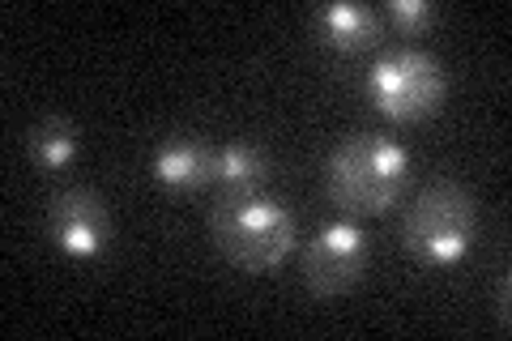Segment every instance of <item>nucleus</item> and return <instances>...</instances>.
<instances>
[{
  "label": "nucleus",
  "instance_id": "obj_8",
  "mask_svg": "<svg viewBox=\"0 0 512 341\" xmlns=\"http://www.w3.org/2000/svg\"><path fill=\"white\" fill-rule=\"evenodd\" d=\"M150 175L167 192H197L214 184V150L201 137H167L150 154Z\"/></svg>",
  "mask_w": 512,
  "mask_h": 341
},
{
  "label": "nucleus",
  "instance_id": "obj_5",
  "mask_svg": "<svg viewBox=\"0 0 512 341\" xmlns=\"http://www.w3.org/2000/svg\"><path fill=\"white\" fill-rule=\"evenodd\" d=\"M367 261H372V239H367V231L350 218H333L320 226L316 239L303 248L299 278L316 299H333L363 282Z\"/></svg>",
  "mask_w": 512,
  "mask_h": 341
},
{
  "label": "nucleus",
  "instance_id": "obj_3",
  "mask_svg": "<svg viewBox=\"0 0 512 341\" xmlns=\"http://www.w3.org/2000/svg\"><path fill=\"white\" fill-rule=\"evenodd\" d=\"M478 239V197L457 184L440 180L423 188L402 218V248L423 269H453L474 252Z\"/></svg>",
  "mask_w": 512,
  "mask_h": 341
},
{
  "label": "nucleus",
  "instance_id": "obj_7",
  "mask_svg": "<svg viewBox=\"0 0 512 341\" xmlns=\"http://www.w3.org/2000/svg\"><path fill=\"white\" fill-rule=\"evenodd\" d=\"M312 26H316V39L333 47L342 56H355L376 47L384 35V18L380 9L372 5H350V0H333V5H320L312 13Z\"/></svg>",
  "mask_w": 512,
  "mask_h": 341
},
{
  "label": "nucleus",
  "instance_id": "obj_9",
  "mask_svg": "<svg viewBox=\"0 0 512 341\" xmlns=\"http://www.w3.org/2000/svg\"><path fill=\"white\" fill-rule=\"evenodd\" d=\"M214 184L222 188V197L261 192L269 184V154L256 141H227L214 150Z\"/></svg>",
  "mask_w": 512,
  "mask_h": 341
},
{
  "label": "nucleus",
  "instance_id": "obj_6",
  "mask_svg": "<svg viewBox=\"0 0 512 341\" xmlns=\"http://www.w3.org/2000/svg\"><path fill=\"white\" fill-rule=\"evenodd\" d=\"M43 231L64 256L73 261H94L111 248V209L94 188L73 184L47 201Z\"/></svg>",
  "mask_w": 512,
  "mask_h": 341
},
{
  "label": "nucleus",
  "instance_id": "obj_10",
  "mask_svg": "<svg viewBox=\"0 0 512 341\" xmlns=\"http://www.w3.org/2000/svg\"><path fill=\"white\" fill-rule=\"evenodd\" d=\"M26 154L43 175H64L82 154V141H77L73 120L64 116H43L35 128L26 133Z\"/></svg>",
  "mask_w": 512,
  "mask_h": 341
},
{
  "label": "nucleus",
  "instance_id": "obj_1",
  "mask_svg": "<svg viewBox=\"0 0 512 341\" xmlns=\"http://www.w3.org/2000/svg\"><path fill=\"white\" fill-rule=\"evenodd\" d=\"M325 197L359 218H380L406 197L410 188V154L384 133H346L325 154L320 171Z\"/></svg>",
  "mask_w": 512,
  "mask_h": 341
},
{
  "label": "nucleus",
  "instance_id": "obj_12",
  "mask_svg": "<svg viewBox=\"0 0 512 341\" xmlns=\"http://www.w3.org/2000/svg\"><path fill=\"white\" fill-rule=\"evenodd\" d=\"M495 312H500V324L508 329V273L500 278V295H495Z\"/></svg>",
  "mask_w": 512,
  "mask_h": 341
},
{
  "label": "nucleus",
  "instance_id": "obj_4",
  "mask_svg": "<svg viewBox=\"0 0 512 341\" xmlns=\"http://www.w3.org/2000/svg\"><path fill=\"white\" fill-rule=\"evenodd\" d=\"M367 103L389 124H419L431 120L448 99V73L444 60L427 47H384L363 73Z\"/></svg>",
  "mask_w": 512,
  "mask_h": 341
},
{
  "label": "nucleus",
  "instance_id": "obj_2",
  "mask_svg": "<svg viewBox=\"0 0 512 341\" xmlns=\"http://www.w3.org/2000/svg\"><path fill=\"white\" fill-rule=\"evenodd\" d=\"M210 235L222 261L244 273H274L291 256L299 239V218L274 192H244V197H218L210 209Z\"/></svg>",
  "mask_w": 512,
  "mask_h": 341
},
{
  "label": "nucleus",
  "instance_id": "obj_11",
  "mask_svg": "<svg viewBox=\"0 0 512 341\" xmlns=\"http://www.w3.org/2000/svg\"><path fill=\"white\" fill-rule=\"evenodd\" d=\"M380 18L393 22L397 35H423V30L436 22V5H431V0H389Z\"/></svg>",
  "mask_w": 512,
  "mask_h": 341
}]
</instances>
